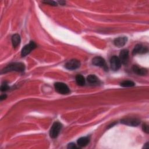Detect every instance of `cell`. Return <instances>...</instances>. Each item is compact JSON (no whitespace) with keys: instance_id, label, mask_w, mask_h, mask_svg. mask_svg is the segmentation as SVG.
I'll return each mask as SVG.
<instances>
[{"instance_id":"obj_18","label":"cell","mask_w":149,"mask_h":149,"mask_svg":"<svg viewBox=\"0 0 149 149\" xmlns=\"http://www.w3.org/2000/svg\"><path fill=\"white\" fill-rule=\"evenodd\" d=\"M9 86L8 83L6 81H4L3 83H2L1 86V90L2 91H5L9 89Z\"/></svg>"},{"instance_id":"obj_10","label":"cell","mask_w":149,"mask_h":149,"mask_svg":"<svg viewBox=\"0 0 149 149\" xmlns=\"http://www.w3.org/2000/svg\"><path fill=\"white\" fill-rule=\"evenodd\" d=\"M121 63L126 65L128 62L129 60V51L126 49H123L120 51L119 57Z\"/></svg>"},{"instance_id":"obj_2","label":"cell","mask_w":149,"mask_h":149,"mask_svg":"<svg viewBox=\"0 0 149 149\" xmlns=\"http://www.w3.org/2000/svg\"><path fill=\"white\" fill-rule=\"evenodd\" d=\"M61 128H62V124L59 122H55L53 123L49 131V135L53 139L56 138L58 136L61 130Z\"/></svg>"},{"instance_id":"obj_3","label":"cell","mask_w":149,"mask_h":149,"mask_svg":"<svg viewBox=\"0 0 149 149\" xmlns=\"http://www.w3.org/2000/svg\"><path fill=\"white\" fill-rule=\"evenodd\" d=\"M54 87L56 91L61 94H68L70 93V90L68 86L63 83H55L54 84Z\"/></svg>"},{"instance_id":"obj_12","label":"cell","mask_w":149,"mask_h":149,"mask_svg":"<svg viewBox=\"0 0 149 149\" xmlns=\"http://www.w3.org/2000/svg\"><path fill=\"white\" fill-rule=\"evenodd\" d=\"M133 71L138 75L144 76L147 74V70L143 68H139L137 65H134L132 68Z\"/></svg>"},{"instance_id":"obj_13","label":"cell","mask_w":149,"mask_h":149,"mask_svg":"<svg viewBox=\"0 0 149 149\" xmlns=\"http://www.w3.org/2000/svg\"><path fill=\"white\" fill-rule=\"evenodd\" d=\"M12 42L13 47L14 48H16L20 42V37L18 34H15L12 37Z\"/></svg>"},{"instance_id":"obj_8","label":"cell","mask_w":149,"mask_h":149,"mask_svg":"<svg viewBox=\"0 0 149 149\" xmlns=\"http://www.w3.org/2000/svg\"><path fill=\"white\" fill-rule=\"evenodd\" d=\"M92 63L94 65L103 68L105 70H107V69L104 59L101 56H97L94 58L92 60Z\"/></svg>"},{"instance_id":"obj_20","label":"cell","mask_w":149,"mask_h":149,"mask_svg":"<svg viewBox=\"0 0 149 149\" xmlns=\"http://www.w3.org/2000/svg\"><path fill=\"white\" fill-rule=\"evenodd\" d=\"M142 128H143V130L144 132H145L146 133H148V126L147 125H146V123L143 124V126H142Z\"/></svg>"},{"instance_id":"obj_7","label":"cell","mask_w":149,"mask_h":149,"mask_svg":"<svg viewBox=\"0 0 149 149\" xmlns=\"http://www.w3.org/2000/svg\"><path fill=\"white\" fill-rule=\"evenodd\" d=\"M80 62L77 59H71L65 64V68L69 70H74L79 68Z\"/></svg>"},{"instance_id":"obj_4","label":"cell","mask_w":149,"mask_h":149,"mask_svg":"<svg viewBox=\"0 0 149 149\" xmlns=\"http://www.w3.org/2000/svg\"><path fill=\"white\" fill-rule=\"evenodd\" d=\"M120 122L126 125L137 126L140 123V120L136 118H125L122 119Z\"/></svg>"},{"instance_id":"obj_6","label":"cell","mask_w":149,"mask_h":149,"mask_svg":"<svg viewBox=\"0 0 149 149\" xmlns=\"http://www.w3.org/2000/svg\"><path fill=\"white\" fill-rule=\"evenodd\" d=\"M110 63H111V69L114 71L118 70L121 66V62L119 57L115 55H113L111 58Z\"/></svg>"},{"instance_id":"obj_21","label":"cell","mask_w":149,"mask_h":149,"mask_svg":"<svg viewBox=\"0 0 149 149\" xmlns=\"http://www.w3.org/2000/svg\"><path fill=\"white\" fill-rule=\"evenodd\" d=\"M77 148V147L76 146V144L73 143H69L68 146V148Z\"/></svg>"},{"instance_id":"obj_16","label":"cell","mask_w":149,"mask_h":149,"mask_svg":"<svg viewBox=\"0 0 149 149\" xmlns=\"http://www.w3.org/2000/svg\"><path fill=\"white\" fill-rule=\"evenodd\" d=\"M87 80L90 83H92V84L97 83L98 81V78L94 74H90L88 76Z\"/></svg>"},{"instance_id":"obj_1","label":"cell","mask_w":149,"mask_h":149,"mask_svg":"<svg viewBox=\"0 0 149 149\" xmlns=\"http://www.w3.org/2000/svg\"><path fill=\"white\" fill-rule=\"evenodd\" d=\"M24 69H25V66L23 63L14 62V63H10L7 66H6L2 70V73H6L11 71L23 72Z\"/></svg>"},{"instance_id":"obj_22","label":"cell","mask_w":149,"mask_h":149,"mask_svg":"<svg viewBox=\"0 0 149 149\" xmlns=\"http://www.w3.org/2000/svg\"><path fill=\"white\" fill-rule=\"evenodd\" d=\"M6 98V94H3V95H1V97H0V100L2 101L4 99H5Z\"/></svg>"},{"instance_id":"obj_15","label":"cell","mask_w":149,"mask_h":149,"mask_svg":"<svg viewBox=\"0 0 149 149\" xmlns=\"http://www.w3.org/2000/svg\"><path fill=\"white\" fill-rule=\"evenodd\" d=\"M76 81L79 86H84L85 84V79L81 74H77L76 76Z\"/></svg>"},{"instance_id":"obj_9","label":"cell","mask_w":149,"mask_h":149,"mask_svg":"<svg viewBox=\"0 0 149 149\" xmlns=\"http://www.w3.org/2000/svg\"><path fill=\"white\" fill-rule=\"evenodd\" d=\"M147 52H148L147 47L139 44L136 45L134 47V48L132 51V54L133 55H136L138 54H145Z\"/></svg>"},{"instance_id":"obj_17","label":"cell","mask_w":149,"mask_h":149,"mask_svg":"<svg viewBox=\"0 0 149 149\" xmlns=\"http://www.w3.org/2000/svg\"><path fill=\"white\" fill-rule=\"evenodd\" d=\"M135 85L134 83L131 80H125L120 83V86L124 87H130Z\"/></svg>"},{"instance_id":"obj_14","label":"cell","mask_w":149,"mask_h":149,"mask_svg":"<svg viewBox=\"0 0 149 149\" xmlns=\"http://www.w3.org/2000/svg\"><path fill=\"white\" fill-rule=\"evenodd\" d=\"M89 138L88 137H82L78 139L77 144L80 147H84L89 143Z\"/></svg>"},{"instance_id":"obj_11","label":"cell","mask_w":149,"mask_h":149,"mask_svg":"<svg viewBox=\"0 0 149 149\" xmlns=\"http://www.w3.org/2000/svg\"><path fill=\"white\" fill-rule=\"evenodd\" d=\"M127 40L126 37H119L115 38L113 41L114 44L118 47H122L125 45Z\"/></svg>"},{"instance_id":"obj_5","label":"cell","mask_w":149,"mask_h":149,"mask_svg":"<svg viewBox=\"0 0 149 149\" xmlns=\"http://www.w3.org/2000/svg\"><path fill=\"white\" fill-rule=\"evenodd\" d=\"M37 47L36 43L34 41H30L29 44L26 45L22 49L21 55L22 56H25L28 55L32 50Z\"/></svg>"},{"instance_id":"obj_19","label":"cell","mask_w":149,"mask_h":149,"mask_svg":"<svg viewBox=\"0 0 149 149\" xmlns=\"http://www.w3.org/2000/svg\"><path fill=\"white\" fill-rule=\"evenodd\" d=\"M46 4H48L50 5H52V6H56L57 5V3L54 1H45L42 2Z\"/></svg>"}]
</instances>
